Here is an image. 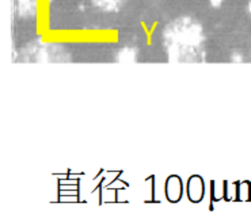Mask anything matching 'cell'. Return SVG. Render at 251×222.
Wrapping results in <instances>:
<instances>
[{
	"label": "cell",
	"mask_w": 251,
	"mask_h": 222,
	"mask_svg": "<svg viewBox=\"0 0 251 222\" xmlns=\"http://www.w3.org/2000/svg\"><path fill=\"white\" fill-rule=\"evenodd\" d=\"M250 198H251V195H250Z\"/></svg>",
	"instance_id": "obj_10"
},
{
	"label": "cell",
	"mask_w": 251,
	"mask_h": 222,
	"mask_svg": "<svg viewBox=\"0 0 251 222\" xmlns=\"http://www.w3.org/2000/svg\"><path fill=\"white\" fill-rule=\"evenodd\" d=\"M210 187H212V199L213 200H222V199L226 198L227 181H212L210 183Z\"/></svg>",
	"instance_id": "obj_6"
},
{
	"label": "cell",
	"mask_w": 251,
	"mask_h": 222,
	"mask_svg": "<svg viewBox=\"0 0 251 222\" xmlns=\"http://www.w3.org/2000/svg\"><path fill=\"white\" fill-rule=\"evenodd\" d=\"M94 4L103 11H117L125 0H93Z\"/></svg>",
	"instance_id": "obj_5"
},
{
	"label": "cell",
	"mask_w": 251,
	"mask_h": 222,
	"mask_svg": "<svg viewBox=\"0 0 251 222\" xmlns=\"http://www.w3.org/2000/svg\"><path fill=\"white\" fill-rule=\"evenodd\" d=\"M238 198V184L236 183H229L227 181V188H226V199L234 200Z\"/></svg>",
	"instance_id": "obj_8"
},
{
	"label": "cell",
	"mask_w": 251,
	"mask_h": 222,
	"mask_svg": "<svg viewBox=\"0 0 251 222\" xmlns=\"http://www.w3.org/2000/svg\"><path fill=\"white\" fill-rule=\"evenodd\" d=\"M205 195V183L204 179L199 175L190 176L187 181V197L193 203H199L202 200Z\"/></svg>",
	"instance_id": "obj_3"
},
{
	"label": "cell",
	"mask_w": 251,
	"mask_h": 222,
	"mask_svg": "<svg viewBox=\"0 0 251 222\" xmlns=\"http://www.w3.org/2000/svg\"><path fill=\"white\" fill-rule=\"evenodd\" d=\"M18 17L24 19H33L37 15L38 0H15Z\"/></svg>",
	"instance_id": "obj_4"
},
{
	"label": "cell",
	"mask_w": 251,
	"mask_h": 222,
	"mask_svg": "<svg viewBox=\"0 0 251 222\" xmlns=\"http://www.w3.org/2000/svg\"><path fill=\"white\" fill-rule=\"evenodd\" d=\"M164 193H166V198L169 199L170 202L173 203L179 202L183 195V181L181 178L176 175L169 176L164 186Z\"/></svg>",
	"instance_id": "obj_2"
},
{
	"label": "cell",
	"mask_w": 251,
	"mask_h": 222,
	"mask_svg": "<svg viewBox=\"0 0 251 222\" xmlns=\"http://www.w3.org/2000/svg\"><path fill=\"white\" fill-rule=\"evenodd\" d=\"M204 29L197 19L178 17L163 30V42L170 61L199 63L204 56Z\"/></svg>",
	"instance_id": "obj_1"
},
{
	"label": "cell",
	"mask_w": 251,
	"mask_h": 222,
	"mask_svg": "<svg viewBox=\"0 0 251 222\" xmlns=\"http://www.w3.org/2000/svg\"><path fill=\"white\" fill-rule=\"evenodd\" d=\"M136 54L137 53L132 47H125V49H123L117 54V60L118 61H129V63H132V61L136 60Z\"/></svg>",
	"instance_id": "obj_7"
},
{
	"label": "cell",
	"mask_w": 251,
	"mask_h": 222,
	"mask_svg": "<svg viewBox=\"0 0 251 222\" xmlns=\"http://www.w3.org/2000/svg\"><path fill=\"white\" fill-rule=\"evenodd\" d=\"M210 4H212V7H220V4L223 3V0H209Z\"/></svg>",
	"instance_id": "obj_9"
}]
</instances>
